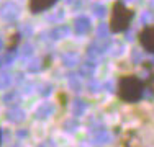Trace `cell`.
I'll list each match as a JSON object with an SVG mask.
<instances>
[{
  "instance_id": "1",
  "label": "cell",
  "mask_w": 154,
  "mask_h": 147,
  "mask_svg": "<svg viewBox=\"0 0 154 147\" xmlns=\"http://www.w3.org/2000/svg\"><path fill=\"white\" fill-rule=\"evenodd\" d=\"M144 88L146 82H143L138 75L125 74L118 79V83H116V97H118L120 101L133 105V103H138L143 98Z\"/></svg>"
},
{
  "instance_id": "2",
  "label": "cell",
  "mask_w": 154,
  "mask_h": 147,
  "mask_svg": "<svg viewBox=\"0 0 154 147\" xmlns=\"http://www.w3.org/2000/svg\"><path fill=\"white\" fill-rule=\"evenodd\" d=\"M134 18V12L128 8L122 0H115L110 10V20H108V29L112 33H123L130 28L131 21Z\"/></svg>"
},
{
  "instance_id": "3",
  "label": "cell",
  "mask_w": 154,
  "mask_h": 147,
  "mask_svg": "<svg viewBox=\"0 0 154 147\" xmlns=\"http://www.w3.org/2000/svg\"><path fill=\"white\" fill-rule=\"evenodd\" d=\"M138 43L146 52L154 54V25H148L138 33Z\"/></svg>"
},
{
  "instance_id": "4",
  "label": "cell",
  "mask_w": 154,
  "mask_h": 147,
  "mask_svg": "<svg viewBox=\"0 0 154 147\" xmlns=\"http://www.w3.org/2000/svg\"><path fill=\"white\" fill-rule=\"evenodd\" d=\"M56 2L57 0H28V8H30L31 13L38 15V13L49 10L51 7H54Z\"/></svg>"
},
{
  "instance_id": "5",
  "label": "cell",
  "mask_w": 154,
  "mask_h": 147,
  "mask_svg": "<svg viewBox=\"0 0 154 147\" xmlns=\"http://www.w3.org/2000/svg\"><path fill=\"white\" fill-rule=\"evenodd\" d=\"M18 43H20V33H18V31H13L12 34L7 38V44H5L7 51H13V49L18 46Z\"/></svg>"
},
{
  "instance_id": "6",
  "label": "cell",
  "mask_w": 154,
  "mask_h": 147,
  "mask_svg": "<svg viewBox=\"0 0 154 147\" xmlns=\"http://www.w3.org/2000/svg\"><path fill=\"white\" fill-rule=\"evenodd\" d=\"M56 100H57V103H59L62 108H64V106L67 105V100H69V98H67V93H66V92H57Z\"/></svg>"
},
{
  "instance_id": "7",
  "label": "cell",
  "mask_w": 154,
  "mask_h": 147,
  "mask_svg": "<svg viewBox=\"0 0 154 147\" xmlns=\"http://www.w3.org/2000/svg\"><path fill=\"white\" fill-rule=\"evenodd\" d=\"M0 142H2V131H0Z\"/></svg>"
}]
</instances>
